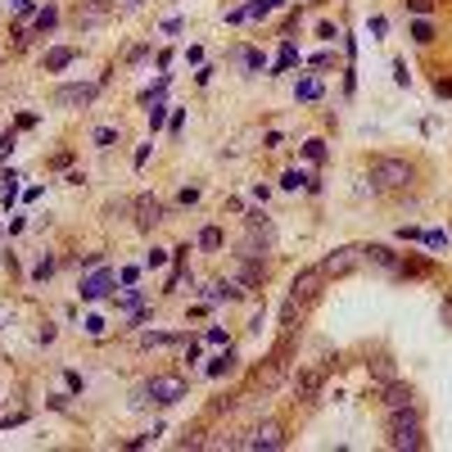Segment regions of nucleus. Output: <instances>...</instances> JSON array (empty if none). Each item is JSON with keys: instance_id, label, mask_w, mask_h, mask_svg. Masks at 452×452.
I'll return each mask as SVG.
<instances>
[{"instance_id": "nucleus-1", "label": "nucleus", "mask_w": 452, "mask_h": 452, "mask_svg": "<svg viewBox=\"0 0 452 452\" xmlns=\"http://www.w3.org/2000/svg\"><path fill=\"white\" fill-rule=\"evenodd\" d=\"M384 430H389V448H411V452L425 448V435H421V416H416V407H398V411H389Z\"/></svg>"}, {"instance_id": "nucleus-2", "label": "nucleus", "mask_w": 452, "mask_h": 452, "mask_svg": "<svg viewBox=\"0 0 452 452\" xmlns=\"http://www.w3.org/2000/svg\"><path fill=\"white\" fill-rule=\"evenodd\" d=\"M186 398V380L181 376H154L140 384V393H136V402H154V407H172V402H181Z\"/></svg>"}, {"instance_id": "nucleus-3", "label": "nucleus", "mask_w": 452, "mask_h": 452, "mask_svg": "<svg viewBox=\"0 0 452 452\" xmlns=\"http://www.w3.org/2000/svg\"><path fill=\"white\" fill-rule=\"evenodd\" d=\"M272 245H276V231L263 217V208H254V213H249V240H240V254L235 258H263Z\"/></svg>"}, {"instance_id": "nucleus-4", "label": "nucleus", "mask_w": 452, "mask_h": 452, "mask_svg": "<svg viewBox=\"0 0 452 452\" xmlns=\"http://www.w3.org/2000/svg\"><path fill=\"white\" fill-rule=\"evenodd\" d=\"M411 181L407 159H376L371 163V190H402Z\"/></svg>"}, {"instance_id": "nucleus-5", "label": "nucleus", "mask_w": 452, "mask_h": 452, "mask_svg": "<svg viewBox=\"0 0 452 452\" xmlns=\"http://www.w3.org/2000/svg\"><path fill=\"white\" fill-rule=\"evenodd\" d=\"M321 285H326V272H321V267H303V272L294 276V285H290V303L307 307L316 294H321Z\"/></svg>"}, {"instance_id": "nucleus-6", "label": "nucleus", "mask_w": 452, "mask_h": 452, "mask_svg": "<svg viewBox=\"0 0 452 452\" xmlns=\"http://www.w3.org/2000/svg\"><path fill=\"white\" fill-rule=\"evenodd\" d=\"M95 95H100V86L95 82H68V86H59V91L50 95V104L54 109H82V104H91Z\"/></svg>"}, {"instance_id": "nucleus-7", "label": "nucleus", "mask_w": 452, "mask_h": 452, "mask_svg": "<svg viewBox=\"0 0 452 452\" xmlns=\"http://www.w3.org/2000/svg\"><path fill=\"white\" fill-rule=\"evenodd\" d=\"M353 267H362V249H358V245H340L335 254L321 258V272H326V276H349Z\"/></svg>"}, {"instance_id": "nucleus-8", "label": "nucleus", "mask_w": 452, "mask_h": 452, "mask_svg": "<svg viewBox=\"0 0 452 452\" xmlns=\"http://www.w3.org/2000/svg\"><path fill=\"white\" fill-rule=\"evenodd\" d=\"M131 213H136V231H154L163 222V199H154V195H136V204H131Z\"/></svg>"}, {"instance_id": "nucleus-9", "label": "nucleus", "mask_w": 452, "mask_h": 452, "mask_svg": "<svg viewBox=\"0 0 452 452\" xmlns=\"http://www.w3.org/2000/svg\"><path fill=\"white\" fill-rule=\"evenodd\" d=\"M245 448H254V452H276V448H285V430L276 425V421H267V425H258L254 435L245 439Z\"/></svg>"}, {"instance_id": "nucleus-10", "label": "nucleus", "mask_w": 452, "mask_h": 452, "mask_svg": "<svg viewBox=\"0 0 452 452\" xmlns=\"http://www.w3.org/2000/svg\"><path fill=\"white\" fill-rule=\"evenodd\" d=\"M362 263H371V267H380V272L398 276V254H393L389 245H362Z\"/></svg>"}, {"instance_id": "nucleus-11", "label": "nucleus", "mask_w": 452, "mask_h": 452, "mask_svg": "<svg viewBox=\"0 0 452 452\" xmlns=\"http://www.w3.org/2000/svg\"><path fill=\"white\" fill-rule=\"evenodd\" d=\"M235 281L245 285V290H258V285L267 281V263H263V258H240V272H235Z\"/></svg>"}, {"instance_id": "nucleus-12", "label": "nucleus", "mask_w": 452, "mask_h": 452, "mask_svg": "<svg viewBox=\"0 0 452 452\" xmlns=\"http://www.w3.org/2000/svg\"><path fill=\"white\" fill-rule=\"evenodd\" d=\"M109 290H113V272H95V276H86V281H82V299H86V303L104 299Z\"/></svg>"}, {"instance_id": "nucleus-13", "label": "nucleus", "mask_w": 452, "mask_h": 452, "mask_svg": "<svg viewBox=\"0 0 452 452\" xmlns=\"http://www.w3.org/2000/svg\"><path fill=\"white\" fill-rule=\"evenodd\" d=\"M411 398H416V393H411V384H402V380H389V384H384V407H389V411L411 407Z\"/></svg>"}, {"instance_id": "nucleus-14", "label": "nucleus", "mask_w": 452, "mask_h": 452, "mask_svg": "<svg viewBox=\"0 0 452 452\" xmlns=\"http://www.w3.org/2000/svg\"><path fill=\"white\" fill-rule=\"evenodd\" d=\"M245 294H249V290H245L240 281H217L213 290H208V299H213V303H222V299H226V303H240Z\"/></svg>"}, {"instance_id": "nucleus-15", "label": "nucleus", "mask_w": 452, "mask_h": 452, "mask_svg": "<svg viewBox=\"0 0 452 452\" xmlns=\"http://www.w3.org/2000/svg\"><path fill=\"white\" fill-rule=\"evenodd\" d=\"M321 371H316V367H307V371H299V376H294V393H299V398H312V393L316 389H321Z\"/></svg>"}, {"instance_id": "nucleus-16", "label": "nucleus", "mask_w": 452, "mask_h": 452, "mask_svg": "<svg viewBox=\"0 0 452 452\" xmlns=\"http://www.w3.org/2000/svg\"><path fill=\"white\" fill-rule=\"evenodd\" d=\"M235 362H240V358H235V349L226 344V349L217 353L213 362H208V376H213V380H217V376H226V371H235Z\"/></svg>"}, {"instance_id": "nucleus-17", "label": "nucleus", "mask_w": 452, "mask_h": 452, "mask_svg": "<svg viewBox=\"0 0 452 452\" xmlns=\"http://www.w3.org/2000/svg\"><path fill=\"white\" fill-rule=\"evenodd\" d=\"M73 59H77V50H73V45H59V50H50V54H45V73H59V68H68Z\"/></svg>"}, {"instance_id": "nucleus-18", "label": "nucleus", "mask_w": 452, "mask_h": 452, "mask_svg": "<svg viewBox=\"0 0 452 452\" xmlns=\"http://www.w3.org/2000/svg\"><path fill=\"white\" fill-rule=\"evenodd\" d=\"M398 276H430V258H421V254L398 258Z\"/></svg>"}, {"instance_id": "nucleus-19", "label": "nucleus", "mask_w": 452, "mask_h": 452, "mask_svg": "<svg viewBox=\"0 0 452 452\" xmlns=\"http://www.w3.org/2000/svg\"><path fill=\"white\" fill-rule=\"evenodd\" d=\"M281 186H285V190H316V181L307 177V172L290 168V172H285V177H281Z\"/></svg>"}, {"instance_id": "nucleus-20", "label": "nucleus", "mask_w": 452, "mask_h": 452, "mask_svg": "<svg viewBox=\"0 0 452 452\" xmlns=\"http://www.w3.org/2000/svg\"><path fill=\"white\" fill-rule=\"evenodd\" d=\"M104 14H109V5H86V9H77V27H91V23H100Z\"/></svg>"}, {"instance_id": "nucleus-21", "label": "nucleus", "mask_w": 452, "mask_h": 452, "mask_svg": "<svg viewBox=\"0 0 452 452\" xmlns=\"http://www.w3.org/2000/svg\"><path fill=\"white\" fill-rule=\"evenodd\" d=\"M32 23H36V32H50V27H54V23H59V9H54V5H45V9H36V18H32Z\"/></svg>"}, {"instance_id": "nucleus-22", "label": "nucleus", "mask_w": 452, "mask_h": 452, "mask_svg": "<svg viewBox=\"0 0 452 452\" xmlns=\"http://www.w3.org/2000/svg\"><path fill=\"white\" fill-rule=\"evenodd\" d=\"M199 249L217 254V249H222V231H217V226H204V231H199Z\"/></svg>"}, {"instance_id": "nucleus-23", "label": "nucleus", "mask_w": 452, "mask_h": 452, "mask_svg": "<svg viewBox=\"0 0 452 452\" xmlns=\"http://www.w3.org/2000/svg\"><path fill=\"white\" fill-rule=\"evenodd\" d=\"M411 41H416V45H430V41H435V27H430L425 18H416V23H411Z\"/></svg>"}, {"instance_id": "nucleus-24", "label": "nucleus", "mask_w": 452, "mask_h": 452, "mask_svg": "<svg viewBox=\"0 0 452 452\" xmlns=\"http://www.w3.org/2000/svg\"><path fill=\"white\" fill-rule=\"evenodd\" d=\"M294 95H299V100H316V95H321V82H316V77H303V82L294 86Z\"/></svg>"}, {"instance_id": "nucleus-25", "label": "nucleus", "mask_w": 452, "mask_h": 452, "mask_svg": "<svg viewBox=\"0 0 452 452\" xmlns=\"http://www.w3.org/2000/svg\"><path fill=\"white\" fill-rule=\"evenodd\" d=\"M303 159H307V163H321V159H326V140H321V136H312V140L303 145Z\"/></svg>"}, {"instance_id": "nucleus-26", "label": "nucleus", "mask_w": 452, "mask_h": 452, "mask_svg": "<svg viewBox=\"0 0 452 452\" xmlns=\"http://www.w3.org/2000/svg\"><path fill=\"white\" fill-rule=\"evenodd\" d=\"M14 168H5V172H0V199H5V204H14Z\"/></svg>"}, {"instance_id": "nucleus-27", "label": "nucleus", "mask_w": 452, "mask_h": 452, "mask_svg": "<svg viewBox=\"0 0 452 452\" xmlns=\"http://www.w3.org/2000/svg\"><path fill=\"white\" fill-rule=\"evenodd\" d=\"M91 140H95L100 150H109V145H118V131H113V127H95V131H91Z\"/></svg>"}, {"instance_id": "nucleus-28", "label": "nucleus", "mask_w": 452, "mask_h": 452, "mask_svg": "<svg viewBox=\"0 0 452 452\" xmlns=\"http://www.w3.org/2000/svg\"><path fill=\"white\" fill-rule=\"evenodd\" d=\"M235 59L245 64L249 73H263V54H258V50H235Z\"/></svg>"}, {"instance_id": "nucleus-29", "label": "nucleus", "mask_w": 452, "mask_h": 452, "mask_svg": "<svg viewBox=\"0 0 452 452\" xmlns=\"http://www.w3.org/2000/svg\"><path fill=\"white\" fill-rule=\"evenodd\" d=\"M272 14V0H254V5H245V18H267Z\"/></svg>"}, {"instance_id": "nucleus-30", "label": "nucleus", "mask_w": 452, "mask_h": 452, "mask_svg": "<svg viewBox=\"0 0 452 452\" xmlns=\"http://www.w3.org/2000/svg\"><path fill=\"white\" fill-rule=\"evenodd\" d=\"M45 276H54V258H50V254H45L41 263L32 267V281H45Z\"/></svg>"}, {"instance_id": "nucleus-31", "label": "nucleus", "mask_w": 452, "mask_h": 452, "mask_svg": "<svg viewBox=\"0 0 452 452\" xmlns=\"http://www.w3.org/2000/svg\"><path fill=\"white\" fill-rule=\"evenodd\" d=\"M177 204H181V208L199 204V186H181V190H177Z\"/></svg>"}, {"instance_id": "nucleus-32", "label": "nucleus", "mask_w": 452, "mask_h": 452, "mask_svg": "<svg viewBox=\"0 0 452 452\" xmlns=\"http://www.w3.org/2000/svg\"><path fill=\"white\" fill-rule=\"evenodd\" d=\"M407 9L416 18H430V14H435V0H407Z\"/></svg>"}, {"instance_id": "nucleus-33", "label": "nucleus", "mask_w": 452, "mask_h": 452, "mask_svg": "<svg viewBox=\"0 0 452 452\" xmlns=\"http://www.w3.org/2000/svg\"><path fill=\"white\" fill-rule=\"evenodd\" d=\"M421 245H425V249H444L448 235H444V231H425V235H421Z\"/></svg>"}, {"instance_id": "nucleus-34", "label": "nucleus", "mask_w": 452, "mask_h": 452, "mask_svg": "<svg viewBox=\"0 0 452 452\" xmlns=\"http://www.w3.org/2000/svg\"><path fill=\"white\" fill-rule=\"evenodd\" d=\"M163 122H168V113H163V104H159V100H154V109H150V131H159Z\"/></svg>"}, {"instance_id": "nucleus-35", "label": "nucleus", "mask_w": 452, "mask_h": 452, "mask_svg": "<svg viewBox=\"0 0 452 452\" xmlns=\"http://www.w3.org/2000/svg\"><path fill=\"white\" fill-rule=\"evenodd\" d=\"M168 254H172V249H150V258H145V267H163V263H168Z\"/></svg>"}, {"instance_id": "nucleus-36", "label": "nucleus", "mask_w": 452, "mask_h": 452, "mask_svg": "<svg viewBox=\"0 0 452 452\" xmlns=\"http://www.w3.org/2000/svg\"><path fill=\"white\" fill-rule=\"evenodd\" d=\"M86 335H95V340H100V335H104V316H86Z\"/></svg>"}, {"instance_id": "nucleus-37", "label": "nucleus", "mask_w": 452, "mask_h": 452, "mask_svg": "<svg viewBox=\"0 0 452 452\" xmlns=\"http://www.w3.org/2000/svg\"><path fill=\"white\" fill-rule=\"evenodd\" d=\"M9 154H14V131H5V136H0V159L9 163Z\"/></svg>"}, {"instance_id": "nucleus-38", "label": "nucleus", "mask_w": 452, "mask_h": 452, "mask_svg": "<svg viewBox=\"0 0 452 452\" xmlns=\"http://www.w3.org/2000/svg\"><path fill=\"white\" fill-rule=\"evenodd\" d=\"M14 9H18L23 18H36V0H14Z\"/></svg>"}, {"instance_id": "nucleus-39", "label": "nucleus", "mask_w": 452, "mask_h": 452, "mask_svg": "<svg viewBox=\"0 0 452 452\" xmlns=\"http://www.w3.org/2000/svg\"><path fill=\"white\" fill-rule=\"evenodd\" d=\"M208 344H217V349L226 344V330H222V326H208Z\"/></svg>"}, {"instance_id": "nucleus-40", "label": "nucleus", "mask_w": 452, "mask_h": 452, "mask_svg": "<svg viewBox=\"0 0 452 452\" xmlns=\"http://www.w3.org/2000/svg\"><path fill=\"white\" fill-rule=\"evenodd\" d=\"M393 82H398V86H407V82H411V73H407V64H393Z\"/></svg>"}, {"instance_id": "nucleus-41", "label": "nucleus", "mask_w": 452, "mask_h": 452, "mask_svg": "<svg viewBox=\"0 0 452 452\" xmlns=\"http://www.w3.org/2000/svg\"><path fill=\"white\" fill-rule=\"evenodd\" d=\"M181 448H204V439H199V430H190V435L181 439Z\"/></svg>"}, {"instance_id": "nucleus-42", "label": "nucleus", "mask_w": 452, "mask_h": 452, "mask_svg": "<svg viewBox=\"0 0 452 452\" xmlns=\"http://www.w3.org/2000/svg\"><path fill=\"white\" fill-rule=\"evenodd\" d=\"M316 36H321V41H335L340 32H335V23H321V27H316Z\"/></svg>"}, {"instance_id": "nucleus-43", "label": "nucleus", "mask_w": 452, "mask_h": 452, "mask_svg": "<svg viewBox=\"0 0 452 452\" xmlns=\"http://www.w3.org/2000/svg\"><path fill=\"white\" fill-rule=\"evenodd\" d=\"M435 95H452V77H439V82H435Z\"/></svg>"}, {"instance_id": "nucleus-44", "label": "nucleus", "mask_w": 452, "mask_h": 452, "mask_svg": "<svg viewBox=\"0 0 452 452\" xmlns=\"http://www.w3.org/2000/svg\"><path fill=\"white\" fill-rule=\"evenodd\" d=\"M439 316H444V321L452 326V299H444V307H439Z\"/></svg>"}, {"instance_id": "nucleus-45", "label": "nucleus", "mask_w": 452, "mask_h": 452, "mask_svg": "<svg viewBox=\"0 0 452 452\" xmlns=\"http://www.w3.org/2000/svg\"><path fill=\"white\" fill-rule=\"evenodd\" d=\"M131 5H140V0H131Z\"/></svg>"}]
</instances>
